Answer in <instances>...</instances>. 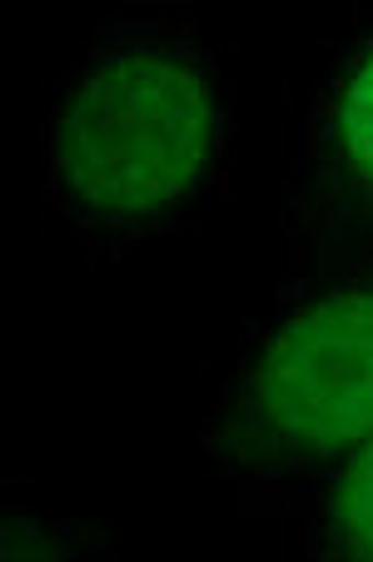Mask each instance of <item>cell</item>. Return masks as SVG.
Here are the masks:
<instances>
[{"label":"cell","instance_id":"7a4b0ae2","mask_svg":"<svg viewBox=\"0 0 373 562\" xmlns=\"http://www.w3.org/2000/svg\"><path fill=\"white\" fill-rule=\"evenodd\" d=\"M373 428V284L298 314L264 349L235 408V448L304 463Z\"/></svg>","mask_w":373,"mask_h":562},{"label":"cell","instance_id":"3957f363","mask_svg":"<svg viewBox=\"0 0 373 562\" xmlns=\"http://www.w3.org/2000/svg\"><path fill=\"white\" fill-rule=\"evenodd\" d=\"M334 522H339L343 542H353L359 552L373 558V443L343 473L339 498H334Z\"/></svg>","mask_w":373,"mask_h":562},{"label":"cell","instance_id":"277c9868","mask_svg":"<svg viewBox=\"0 0 373 562\" xmlns=\"http://www.w3.org/2000/svg\"><path fill=\"white\" fill-rule=\"evenodd\" d=\"M339 135H343V155H349L353 175L373 184V55H369V65L353 75L349 95H343Z\"/></svg>","mask_w":373,"mask_h":562},{"label":"cell","instance_id":"6da1fadb","mask_svg":"<svg viewBox=\"0 0 373 562\" xmlns=\"http://www.w3.org/2000/svg\"><path fill=\"white\" fill-rule=\"evenodd\" d=\"M214 145L210 75L174 50H120L65 100L55 170L70 200L135 220L184 200Z\"/></svg>","mask_w":373,"mask_h":562}]
</instances>
